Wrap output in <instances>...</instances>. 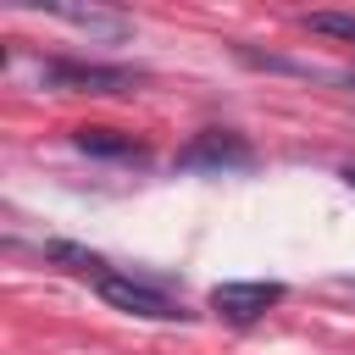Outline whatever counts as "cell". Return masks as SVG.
I'll return each instance as SVG.
<instances>
[{
	"label": "cell",
	"mask_w": 355,
	"mask_h": 355,
	"mask_svg": "<svg viewBox=\"0 0 355 355\" xmlns=\"http://www.w3.org/2000/svg\"><path fill=\"white\" fill-rule=\"evenodd\" d=\"M44 255H50V261H61L67 272H83V277H105V272H111L94 250H78V244H44Z\"/></svg>",
	"instance_id": "cell-7"
},
{
	"label": "cell",
	"mask_w": 355,
	"mask_h": 355,
	"mask_svg": "<svg viewBox=\"0 0 355 355\" xmlns=\"http://www.w3.org/2000/svg\"><path fill=\"white\" fill-rule=\"evenodd\" d=\"M94 294H100L105 305H116V311H128V316H150V322H183V316H189L183 300H178L166 283L133 277V272H105V277H94Z\"/></svg>",
	"instance_id": "cell-1"
},
{
	"label": "cell",
	"mask_w": 355,
	"mask_h": 355,
	"mask_svg": "<svg viewBox=\"0 0 355 355\" xmlns=\"http://www.w3.org/2000/svg\"><path fill=\"white\" fill-rule=\"evenodd\" d=\"M55 22H67V28H83V33H94V39H128L133 33V17L128 11H105V6H44Z\"/></svg>",
	"instance_id": "cell-5"
},
{
	"label": "cell",
	"mask_w": 355,
	"mask_h": 355,
	"mask_svg": "<svg viewBox=\"0 0 355 355\" xmlns=\"http://www.w3.org/2000/svg\"><path fill=\"white\" fill-rule=\"evenodd\" d=\"M277 300H283V283H216V288H211V311H216L222 322H233V327L261 322Z\"/></svg>",
	"instance_id": "cell-4"
},
{
	"label": "cell",
	"mask_w": 355,
	"mask_h": 355,
	"mask_svg": "<svg viewBox=\"0 0 355 355\" xmlns=\"http://www.w3.org/2000/svg\"><path fill=\"white\" fill-rule=\"evenodd\" d=\"M344 183H349V189H355V161H349V166H344Z\"/></svg>",
	"instance_id": "cell-9"
},
{
	"label": "cell",
	"mask_w": 355,
	"mask_h": 355,
	"mask_svg": "<svg viewBox=\"0 0 355 355\" xmlns=\"http://www.w3.org/2000/svg\"><path fill=\"white\" fill-rule=\"evenodd\" d=\"M311 33H327V39H344V44H355V17L349 11H305L300 17Z\"/></svg>",
	"instance_id": "cell-8"
},
{
	"label": "cell",
	"mask_w": 355,
	"mask_h": 355,
	"mask_svg": "<svg viewBox=\"0 0 355 355\" xmlns=\"http://www.w3.org/2000/svg\"><path fill=\"white\" fill-rule=\"evenodd\" d=\"M344 83H349V89H355V72H349V78H344Z\"/></svg>",
	"instance_id": "cell-10"
},
{
	"label": "cell",
	"mask_w": 355,
	"mask_h": 355,
	"mask_svg": "<svg viewBox=\"0 0 355 355\" xmlns=\"http://www.w3.org/2000/svg\"><path fill=\"white\" fill-rule=\"evenodd\" d=\"M255 150L244 133H227V128H205L194 133L183 150H178V166L183 172H233V166H250Z\"/></svg>",
	"instance_id": "cell-3"
},
{
	"label": "cell",
	"mask_w": 355,
	"mask_h": 355,
	"mask_svg": "<svg viewBox=\"0 0 355 355\" xmlns=\"http://www.w3.org/2000/svg\"><path fill=\"white\" fill-rule=\"evenodd\" d=\"M72 144L83 155H105V161H139L144 150L133 144V133H116V128H78Z\"/></svg>",
	"instance_id": "cell-6"
},
{
	"label": "cell",
	"mask_w": 355,
	"mask_h": 355,
	"mask_svg": "<svg viewBox=\"0 0 355 355\" xmlns=\"http://www.w3.org/2000/svg\"><path fill=\"white\" fill-rule=\"evenodd\" d=\"M39 83H44V89H67V94H133V89H139V72L105 67V61L50 55V61H39Z\"/></svg>",
	"instance_id": "cell-2"
}]
</instances>
